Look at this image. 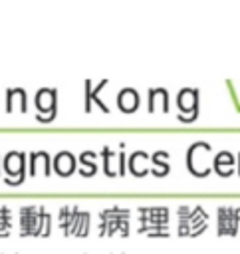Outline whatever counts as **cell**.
Here are the masks:
<instances>
[{"label":"cell","mask_w":240,"mask_h":254,"mask_svg":"<svg viewBox=\"0 0 240 254\" xmlns=\"http://www.w3.org/2000/svg\"><path fill=\"white\" fill-rule=\"evenodd\" d=\"M226 85H228V89H230V97H232V101H234V105H236V111H240V99H238V93H236V89H234L232 79H226Z\"/></svg>","instance_id":"6da1fadb"}]
</instances>
